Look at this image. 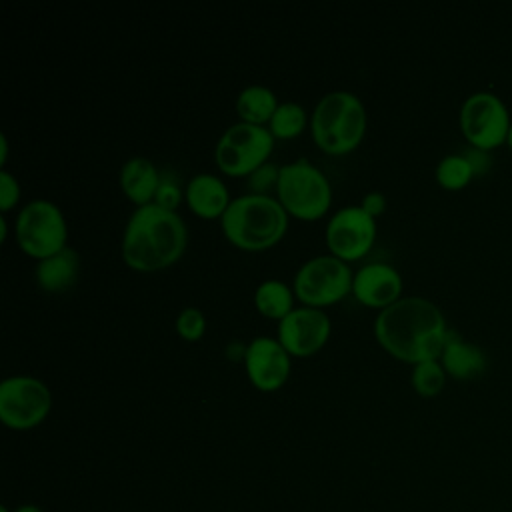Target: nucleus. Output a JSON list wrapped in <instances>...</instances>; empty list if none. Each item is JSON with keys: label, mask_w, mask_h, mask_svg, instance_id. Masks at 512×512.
Instances as JSON below:
<instances>
[{"label": "nucleus", "mask_w": 512, "mask_h": 512, "mask_svg": "<svg viewBox=\"0 0 512 512\" xmlns=\"http://www.w3.org/2000/svg\"><path fill=\"white\" fill-rule=\"evenodd\" d=\"M448 330L442 310L422 296H400L374 320L380 346L394 358L412 364L440 358Z\"/></svg>", "instance_id": "1"}, {"label": "nucleus", "mask_w": 512, "mask_h": 512, "mask_svg": "<svg viewBox=\"0 0 512 512\" xmlns=\"http://www.w3.org/2000/svg\"><path fill=\"white\" fill-rule=\"evenodd\" d=\"M188 230L176 210L156 202L136 206L122 234V258L140 272H154L176 262L186 248Z\"/></svg>", "instance_id": "2"}, {"label": "nucleus", "mask_w": 512, "mask_h": 512, "mask_svg": "<svg viewBox=\"0 0 512 512\" xmlns=\"http://www.w3.org/2000/svg\"><path fill=\"white\" fill-rule=\"evenodd\" d=\"M226 238L244 250H262L276 244L288 228V212L270 194H242L232 198L220 216Z\"/></svg>", "instance_id": "3"}, {"label": "nucleus", "mask_w": 512, "mask_h": 512, "mask_svg": "<svg viewBox=\"0 0 512 512\" xmlns=\"http://www.w3.org/2000/svg\"><path fill=\"white\" fill-rule=\"evenodd\" d=\"M310 130L318 148L328 154H346L364 136L366 108L354 92H326L312 110Z\"/></svg>", "instance_id": "4"}, {"label": "nucleus", "mask_w": 512, "mask_h": 512, "mask_svg": "<svg viewBox=\"0 0 512 512\" xmlns=\"http://www.w3.org/2000/svg\"><path fill=\"white\" fill-rule=\"evenodd\" d=\"M276 194L288 214L304 220L320 218L332 202V188L326 174L306 158H296L280 166Z\"/></svg>", "instance_id": "5"}, {"label": "nucleus", "mask_w": 512, "mask_h": 512, "mask_svg": "<svg viewBox=\"0 0 512 512\" xmlns=\"http://www.w3.org/2000/svg\"><path fill=\"white\" fill-rule=\"evenodd\" d=\"M272 148L274 136L268 126L240 120L222 132L214 156L224 174L248 176L260 164L268 162Z\"/></svg>", "instance_id": "6"}, {"label": "nucleus", "mask_w": 512, "mask_h": 512, "mask_svg": "<svg viewBox=\"0 0 512 512\" xmlns=\"http://www.w3.org/2000/svg\"><path fill=\"white\" fill-rule=\"evenodd\" d=\"M16 238L26 254L42 260L68 246V224L54 202L36 198L20 208L16 216Z\"/></svg>", "instance_id": "7"}, {"label": "nucleus", "mask_w": 512, "mask_h": 512, "mask_svg": "<svg viewBox=\"0 0 512 512\" xmlns=\"http://www.w3.org/2000/svg\"><path fill=\"white\" fill-rule=\"evenodd\" d=\"M458 120L460 130L470 146L486 152L506 144L512 124L508 106L498 94L490 90H478L466 96L460 106Z\"/></svg>", "instance_id": "8"}, {"label": "nucleus", "mask_w": 512, "mask_h": 512, "mask_svg": "<svg viewBox=\"0 0 512 512\" xmlns=\"http://www.w3.org/2000/svg\"><path fill=\"white\" fill-rule=\"evenodd\" d=\"M354 274L346 260L334 254L308 258L294 274V292L306 306H328L352 292Z\"/></svg>", "instance_id": "9"}, {"label": "nucleus", "mask_w": 512, "mask_h": 512, "mask_svg": "<svg viewBox=\"0 0 512 512\" xmlns=\"http://www.w3.org/2000/svg\"><path fill=\"white\" fill-rule=\"evenodd\" d=\"M52 408L50 388L36 376L14 374L0 382V418L14 430L38 426Z\"/></svg>", "instance_id": "10"}, {"label": "nucleus", "mask_w": 512, "mask_h": 512, "mask_svg": "<svg viewBox=\"0 0 512 512\" xmlns=\"http://www.w3.org/2000/svg\"><path fill=\"white\" fill-rule=\"evenodd\" d=\"M376 218L360 204L338 208L326 224V242L334 256L342 260L362 258L374 242Z\"/></svg>", "instance_id": "11"}, {"label": "nucleus", "mask_w": 512, "mask_h": 512, "mask_svg": "<svg viewBox=\"0 0 512 512\" xmlns=\"http://www.w3.org/2000/svg\"><path fill=\"white\" fill-rule=\"evenodd\" d=\"M330 336V318L316 306H294L278 320V340L294 356L318 352Z\"/></svg>", "instance_id": "12"}, {"label": "nucleus", "mask_w": 512, "mask_h": 512, "mask_svg": "<svg viewBox=\"0 0 512 512\" xmlns=\"http://www.w3.org/2000/svg\"><path fill=\"white\" fill-rule=\"evenodd\" d=\"M246 346L244 364L250 382L264 392L278 390L290 374V352L272 336H256Z\"/></svg>", "instance_id": "13"}, {"label": "nucleus", "mask_w": 512, "mask_h": 512, "mask_svg": "<svg viewBox=\"0 0 512 512\" xmlns=\"http://www.w3.org/2000/svg\"><path fill=\"white\" fill-rule=\"evenodd\" d=\"M402 276L386 262H368L354 272L352 294L358 302L372 308H386L400 298Z\"/></svg>", "instance_id": "14"}, {"label": "nucleus", "mask_w": 512, "mask_h": 512, "mask_svg": "<svg viewBox=\"0 0 512 512\" xmlns=\"http://www.w3.org/2000/svg\"><path fill=\"white\" fill-rule=\"evenodd\" d=\"M438 360L442 362L446 374H450L452 378H458V380L478 378L488 368L486 352L478 344L464 340L452 328L446 334V342H444V348H442Z\"/></svg>", "instance_id": "15"}, {"label": "nucleus", "mask_w": 512, "mask_h": 512, "mask_svg": "<svg viewBox=\"0 0 512 512\" xmlns=\"http://www.w3.org/2000/svg\"><path fill=\"white\" fill-rule=\"evenodd\" d=\"M184 190H186L184 198H186L188 206L192 208V212H196L198 216H204V218L222 216L226 212L228 204L232 202L224 180L210 172L194 174Z\"/></svg>", "instance_id": "16"}, {"label": "nucleus", "mask_w": 512, "mask_h": 512, "mask_svg": "<svg viewBox=\"0 0 512 512\" xmlns=\"http://www.w3.org/2000/svg\"><path fill=\"white\" fill-rule=\"evenodd\" d=\"M158 184H160V170L146 156H132L120 168L122 192L136 206L154 202Z\"/></svg>", "instance_id": "17"}, {"label": "nucleus", "mask_w": 512, "mask_h": 512, "mask_svg": "<svg viewBox=\"0 0 512 512\" xmlns=\"http://www.w3.org/2000/svg\"><path fill=\"white\" fill-rule=\"evenodd\" d=\"M78 274H80V256L70 246H64L52 256L38 260L36 264V280L46 292L68 290L76 282Z\"/></svg>", "instance_id": "18"}, {"label": "nucleus", "mask_w": 512, "mask_h": 512, "mask_svg": "<svg viewBox=\"0 0 512 512\" xmlns=\"http://www.w3.org/2000/svg\"><path fill=\"white\" fill-rule=\"evenodd\" d=\"M278 100L272 88L264 84H250L240 90L236 98V112L242 122L262 124L270 122L274 110L278 108Z\"/></svg>", "instance_id": "19"}, {"label": "nucleus", "mask_w": 512, "mask_h": 512, "mask_svg": "<svg viewBox=\"0 0 512 512\" xmlns=\"http://www.w3.org/2000/svg\"><path fill=\"white\" fill-rule=\"evenodd\" d=\"M254 304L264 316L282 320L294 308L292 288L278 278H268L258 284L254 292Z\"/></svg>", "instance_id": "20"}, {"label": "nucleus", "mask_w": 512, "mask_h": 512, "mask_svg": "<svg viewBox=\"0 0 512 512\" xmlns=\"http://www.w3.org/2000/svg\"><path fill=\"white\" fill-rule=\"evenodd\" d=\"M306 126V110L298 102H280L274 110L268 128L274 138H294Z\"/></svg>", "instance_id": "21"}, {"label": "nucleus", "mask_w": 512, "mask_h": 512, "mask_svg": "<svg viewBox=\"0 0 512 512\" xmlns=\"http://www.w3.org/2000/svg\"><path fill=\"white\" fill-rule=\"evenodd\" d=\"M474 168L466 154H446L436 164V180L446 190H460L474 178Z\"/></svg>", "instance_id": "22"}, {"label": "nucleus", "mask_w": 512, "mask_h": 512, "mask_svg": "<svg viewBox=\"0 0 512 512\" xmlns=\"http://www.w3.org/2000/svg\"><path fill=\"white\" fill-rule=\"evenodd\" d=\"M410 384L420 396H436L446 384V370L438 358L416 362L410 372Z\"/></svg>", "instance_id": "23"}, {"label": "nucleus", "mask_w": 512, "mask_h": 512, "mask_svg": "<svg viewBox=\"0 0 512 512\" xmlns=\"http://www.w3.org/2000/svg\"><path fill=\"white\" fill-rule=\"evenodd\" d=\"M184 194H186V190H182L178 174H174L170 170H160V184H158L154 202L162 208L174 210L180 204Z\"/></svg>", "instance_id": "24"}, {"label": "nucleus", "mask_w": 512, "mask_h": 512, "mask_svg": "<svg viewBox=\"0 0 512 512\" xmlns=\"http://www.w3.org/2000/svg\"><path fill=\"white\" fill-rule=\"evenodd\" d=\"M176 330L184 340H198L206 330V318L200 308L186 306L176 316Z\"/></svg>", "instance_id": "25"}, {"label": "nucleus", "mask_w": 512, "mask_h": 512, "mask_svg": "<svg viewBox=\"0 0 512 512\" xmlns=\"http://www.w3.org/2000/svg\"><path fill=\"white\" fill-rule=\"evenodd\" d=\"M278 176H280V166L272 162H264L254 172L248 174L246 184L254 194H268L272 188H276Z\"/></svg>", "instance_id": "26"}, {"label": "nucleus", "mask_w": 512, "mask_h": 512, "mask_svg": "<svg viewBox=\"0 0 512 512\" xmlns=\"http://www.w3.org/2000/svg\"><path fill=\"white\" fill-rule=\"evenodd\" d=\"M20 198V184L14 174H10L6 168L0 170V208L2 212H8Z\"/></svg>", "instance_id": "27"}, {"label": "nucleus", "mask_w": 512, "mask_h": 512, "mask_svg": "<svg viewBox=\"0 0 512 512\" xmlns=\"http://www.w3.org/2000/svg\"><path fill=\"white\" fill-rule=\"evenodd\" d=\"M368 214H372L374 218L380 214V212H384V208H386V198H384V194L382 192H378V190H374V192H368L364 198H362V204H360Z\"/></svg>", "instance_id": "28"}, {"label": "nucleus", "mask_w": 512, "mask_h": 512, "mask_svg": "<svg viewBox=\"0 0 512 512\" xmlns=\"http://www.w3.org/2000/svg\"><path fill=\"white\" fill-rule=\"evenodd\" d=\"M246 348H248V346H244L242 342L232 340V342L226 346V356H228L230 360H240V358L246 356Z\"/></svg>", "instance_id": "29"}, {"label": "nucleus", "mask_w": 512, "mask_h": 512, "mask_svg": "<svg viewBox=\"0 0 512 512\" xmlns=\"http://www.w3.org/2000/svg\"><path fill=\"white\" fill-rule=\"evenodd\" d=\"M0 148H2V156H0V164L4 166V162H6V158H8V140H6V134L2 132L0 134Z\"/></svg>", "instance_id": "30"}, {"label": "nucleus", "mask_w": 512, "mask_h": 512, "mask_svg": "<svg viewBox=\"0 0 512 512\" xmlns=\"http://www.w3.org/2000/svg\"><path fill=\"white\" fill-rule=\"evenodd\" d=\"M14 512H44V510L38 508L36 504H22V506H18Z\"/></svg>", "instance_id": "31"}, {"label": "nucleus", "mask_w": 512, "mask_h": 512, "mask_svg": "<svg viewBox=\"0 0 512 512\" xmlns=\"http://www.w3.org/2000/svg\"><path fill=\"white\" fill-rule=\"evenodd\" d=\"M506 144L512 148V124H510V130H508V138H506Z\"/></svg>", "instance_id": "32"}, {"label": "nucleus", "mask_w": 512, "mask_h": 512, "mask_svg": "<svg viewBox=\"0 0 512 512\" xmlns=\"http://www.w3.org/2000/svg\"><path fill=\"white\" fill-rule=\"evenodd\" d=\"M0 512H10V510H8V506L4 504V506H0Z\"/></svg>", "instance_id": "33"}, {"label": "nucleus", "mask_w": 512, "mask_h": 512, "mask_svg": "<svg viewBox=\"0 0 512 512\" xmlns=\"http://www.w3.org/2000/svg\"><path fill=\"white\" fill-rule=\"evenodd\" d=\"M510 46H512V42H510Z\"/></svg>", "instance_id": "34"}]
</instances>
